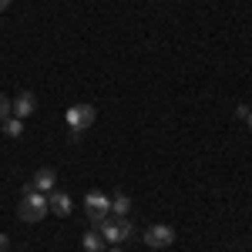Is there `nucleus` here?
Segmentation results:
<instances>
[{
	"label": "nucleus",
	"mask_w": 252,
	"mask_h": 252,
	"mask_svg": "<svg viewBox=\"0 0 252 252\" xmlns=\"http://www.w3.org/2000/svg\"><path fill=\"white\" fill-rule=\"evenodd\" d=\"M47 212H51L47 209V195L31 189V185H24V198H20V209H17L20 222H40Z\"/></svg>",
	"instance_id": "obj_1"
},
{
	"label": "nucleus",
	"mask_w": 252,
	"mask_h": 252,
	"mask_svg": "<svg viewBox=\"0 0 252 252\" xmlns=\"http://www.w3.org/2000/svg\"><path fill=\"white\" fill-rule=\"evenodd\" d=\"M97 232L104 235V242L121 246V242H128V239L135 235V229H131L128 215H108V219H101V222H97Z\"/></svg>",
	"instance_id": "obj_2"
},
{
	"label": "nucleus",
	"mask_w": 252,
	"mask_h": 252,
	"mask_svg": "<svg viewBox=\"0 0 252 252\" xmlns=\"http://www.w3.org/2000/svg\"><path fill=\"white\" fill-rule=\"evenodd\" d=\"M94 104H84V101H81V104H71V108H67V128H71V135L78 138L81 131H88V128H91V125H94Z\"/></svg>",
	"instance_id": "obj_3"
},
{
	"label": "nucleus",
	"mask_w": 252,
	"mask_h": 252,
	"mask_svg": "<svg viewBox=\"0 0 252 252\" xmlns=\"http://www.w3.org/2000/svg\"><path fill=\"white\" fill-rule=\"evenodd\" d=\"M84 209H88V219L91 222H101V219L111 215V198L104 192H88L84 195Z\"/></svg>",
	"instance_id": "obj_4"
},
{
	"label": "nucleus",
	"mask_w": 252,
	"mask_h": 252,
	"mask_svg": "<svg viewBox=\"0 0 252 252\" xmlns=\"http://www.w3.org/2000/svg\"><path fill=\"white\" fill-rule=\"evenodd\" d=\"M141 239H145V246H152V249H165V246L175 242V229L172 225H152Z\"/></svg>",
	"instance_id": "obj_5"
},
{
	"label": "nucleus",
	"mask_w": 252,
	"mask_h": 252,
	"mask_svg": "<svg viewBox=\"0 0 252 252\" xmlns=\"http://www.w3.org/2000/svg\"><path fill=\"white\" fill-rule=\"evenodd\" d=\"M47 209L64 219V215H71L74 202H71V195H67V192H58V189H54V192H47Z\"/></svg>",
	"instance_id": "obj_6"
},
{
	"label": "nucleus",
	"mask_w": 252,
	"mask_h": 252,
	"mask_svg": "<svg viewBox=\"0 0 252 252\" xmlns=\"http://www.w3.org/2000/svg\"><path fill=\"white\" fill-rule=\"evenodd\" d=\"M54 182H58V175H54V168H40L37 175H34V182H31V189H37V192H54Z\"/></svg>",
	"instance_id": "obj_7"
},
{
	"label": "nucleus",
	"mask_w": 252,
	"mask_h": 252,
	"mask_svg": "<svg viewBox=\"0 0 252 252\" xmlns=\"http://www.w3.org/2000/svg\"><path fill=\"white\" fill-rule=\"evenodd\" d=\"M34 108H37V97L31 94V91H24V94H20L17 101H14V108H10V111H14V118H20V121H24V118L31 115Z\"/></svg>",
	"instance_id": "obj_8"
},
{
	"label": "nucleus",
	"mask_w": 252,
	"mask_h": 252,
	"mask_svg": "<svg viewBox=\"0 0 252 252\" xmlns=\"http://www.w3.org/2000/svg\"><path fill=\"white\" fill-rule=\"evenodd\" d=\"M81 246H84L88 252H104V246H108V242H104V235L97 232V229H88V232L81 235Z\"/></svg>",
	"instance_id": "obj_9"
},
{
	"label": "nucleus",
	"mask_w": 252,
	"mask_h": 252,
	"mask_svg": "<svg viewBox=\"0 0 252 252\" xmlns=\"http://www.w3.org/2000/svg\"><path fill=\"white\" fill-rule=\"evenodd\" d=\"M131 212V198L128 195H115L111 198V215H128Z\"/></svg>",
	"instance_id": "obj_10"
},
{
	"label": "nucleus",
	"mask_w": 252,
	"mask_h": 252,
	"mask_svg": "<svg viewBox=\"0 0 252 252\" xmlns=\"http://www.w3.org/2000/svg\"><path fill=\"white\" fill-rule=\"evenodd\" d=\"M0 128H3V135H7V138H17L20 131H24V121H20V118H3Z\"/></svg>",
	"instance_id": "obj_11"
},
{
	"label": "nucleus",
	"mask_w": 252,
	"mask_h": 252,
	"mask_svg": "<svg viewBox=\"0 0 252 252\" xmlns=\"http://www.w3.org/2000/svg\"><path fill=\"white\" fill-rule=\"evenodd\" d=\"M10 108H14V101H10L7 94H0V121H3V118L10 115Z\"/></svg>",
	"instance_id": "obj_12"
},
{
	"label": "nucleus",
	"mask_w": 252,
	"mask_h": 252,
	"mask_svg": "<svg viewBox=\"0 0 252 252\" xmlns=\"http://www.w3.org/2000/svg\"><path fill=\"white\" fill-rule=\"evenodd\" d=\"M7 246H10V239H7V235H3V232H0V252H3V249H7Z\"/></svg>",
	"instance_id": "obj_13"
},
{
	"label": "nucleus",
	"mask_w": 252,
	"mask_h": 252,
	"mask_svg": "<svg viewBox=\"0 0 252 252\" xmlns=\"http://www.w3.org/2000/svg\"><path fill=\"white\" fill-rule=\"evenodd\" d=\"M7 7H10V0H0V10H7Z\"/></svg>",
	"instance_id": "obj_14"
},
{
	"label": "nucleus",
	"mask_w": 252,
	"mask_h": 252,
	"mask_svg": "<svg viewBox=\"0 0 252 252\" xmlns=\"http://www.w3.org/2000/svg\"><path fill=\"white\" fill-rule=\"evenodd\" d=\"M249 128H252V111H249Z\"/></svg>",
	"instance_id": "obj_15"
},
{
	"label": "nucleus",
	"mask_w": 252,
	"mask_h": 252,
	"mask_svg": "<svg viewBox=\"0 0 252 252\" xmlns=\"http://www.w3.org/2000/svg\"><path fill=\"white\" fill-rule=\"evenodd\" d=\"M111 252H121V249H111Z\"/></svg>",
	"instance_id": "obj_16"
}]
</instances>
